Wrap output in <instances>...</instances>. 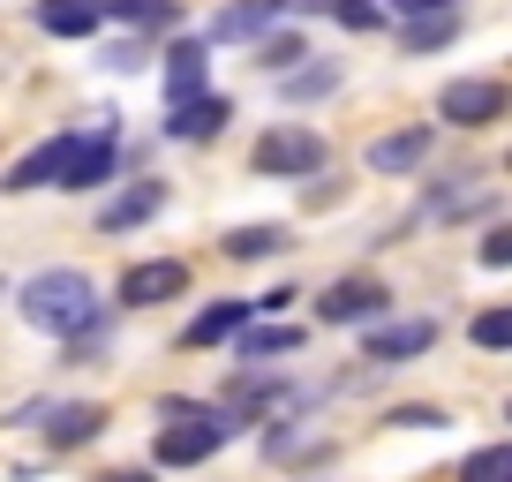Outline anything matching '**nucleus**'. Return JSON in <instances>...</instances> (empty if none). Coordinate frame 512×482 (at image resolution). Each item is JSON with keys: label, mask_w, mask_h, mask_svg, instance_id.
Returning a JSON list of instances; mask_svg holds the SVG:
<instances>
[{"label": "nucleus", "mask_w": 512, "mask_h": 482, "mask_svg": "<svg viewBox=\"0 0 512 482\" xmlns=\"http://www.w3.org/2000/svg\"><path fill=\"white\" fill-rule=\"evenodd\" d=\"M106 23V0H38V31L46 38H91Z\"/></svg>", "instance_id": "nucleus-10"}, {"label": "nucleus", "mask_w": 512, "mask_h": 482, "mask_svg": "<svg viewBox=\"0 0 512 482\" xmlns=\"http://www.w3.org/2000/svg\"><path fill=\"white\" fill-rule=\"evenodd\" d=\"M279 249H294V234H287V226H234V234H226V257H241V264L279 257Z\"/></svg>", "instance_id": "nucleus-17"}, {"label": "nucleus", "mask_w": 512, "mask_h": 482, "mask_svg": "<svg viewBox=\"0 0 512 482\" xmlns=\"http://www.w3.org/2000/svg\"><path fill=\"white\" fill-rule=\"evenodd\" d=\"M384 422H400V430H445V415H437V407H392Z\"/></svg>", "instance_id": "nucleus-28"}, {"label": "nucleus", "mask_w": 512, "mask_h": 482, "mask_svg": "<svg viewBox=\"0 0 512 482\" xmlns=\"http://www.w3.org/2000/svg\"><path fill=\"white\" fill-rule=\"evenodd\" d=\"M181 415H189V422L159 430V445H151V460H159V467H196V460H211V452L241 430L226 407H181Z\"/></svg>", "instance_id": "nucleus-2"}, {"label": "nucleus", "mask_w": 512, "mask_h": 482, "mask_svg": "<svg viewBox=\"0 0 512 482\" xmlns=\"http://www.w3.org/2000/svg\"><path fill=\"white\" fill-rule=\"evenodd\" d=\"M430 159V129H392L369 144V174H415Z\"/></svg>", "instance_id": "nucleus-11"}, {"label": "nucleus", "mask_w": 512, "mask_h": 482, "mask_svg": "<svg viewBox=\"0 0 512 482\" xmlns=\"http://www.w3.org/2000/svg\"><path fill=\"white\" fill-rule=\"evenodd\" d=\"M151 211H166V189H159V181H136L128 196H113V204L98 211V226H106V234H121V226H144Z\"/></svg>", "instance_id": "nucleus-15"}, {"label": "nucleus", "mask_w": 512, "mask_h": 482, "mask_svg": "<svg viewBox=\"0 0 512 482\" xmlns=\"http://www.w3.org/2000/svg\"><path fill=\"white\" fill-rule=\"evenodd\" d=\"M256 61L287 76V68H294V61H309V53H302V38H294V31H264V38H256Z\"/></svg>", "instance_id": "nucleus-23"}, {"label": "nucleus", "mask_w": 512, "mask_h": 482, "mask_svg": "<svg viewBox=\"0 0 512 482\" xmlns=\"http://www.w3.org/2000/svg\"><path fill=\"white\" fill-rule=\"evenodd\" d=\"M460 482H512V445H482L475 460L460 467Z\"/></svg>", "instance_id": "nucleus-22"}, {"label": "nucleus", "mask_w": 512, "mask_h": 482, "mask_svg": "<svg viewBox=\"0 0 512 482\" xmlns=\"http://www.w3.org/2000/svg\"><path fill=\"white\" fill-rule=\"evenodd\" d=\"M189 287V264L159 257V264H128L121 272V309H151V302H174Z\"/></svg>", "instance_id": "nucleus-6"}, {"label": "nucleus", "mask_w": 512, "mask_h": 482, "mask_svg": "<svg viewBox=\"0 0 512 482\" xmlns=\"http://www.w3.org/2000/svg\"><path fill=\"white\" fill-rule=\"evenodd\" d=\"M437 113H445L452 129H490V121H505V83H490V76H460V83H445Z\"/></svg>", "instance_id": "nucleus-4"}, {"label": "nucleus", "mask_w": 512, "mask_h": 482, "mask_svg": "<svg viewBox=\"0 0 512 482\" xmlns=\"http://www.w3.org/2000/svg\"><path fill=\"white\" fill-rule=\"evenodd\" d=\"M106 68H121V76H128V68H144V38H113V46H106Z\"/></svg>", "instance_id": "nucleus-29"}, {"label": "nucleus", "mask_w": 512, "mask_h": 482, "mask_svg": "<svg viewBox=\"0 0 512 482\" xmlns=\"http://www.w3.org/2000/svg\"><path fill=\"white\" fill-rule=\"evenodd\" d=\"M437 347V324L430 317H400V324H377V332L362 339L369 362H415V354Z\"/></svg>", "instance_id": "nucleus-7"}, {"label": "nucleus", "mask_w": 512, "mask_h": 482, "mask_svg": "<svg viewBox=\"0 0 512 482\" xmlns=\"http://www.w3.org/2000/svg\"><path fill=\"white\" fill-rule=\"evenodd\" d=\"M392 309V287H377V279H332V287L317 294V317L324 324H369Z\"/></svg>", "instance_id": "nucleus-5"}, {"label": "nucleus", "mask_w": 512, "mask_h": 482, "mask_svg": "<svg viewBox=\"0 0 512 482\" xmlns=\"http://www.w3.org/2000/svg\"><path fill=\"white\" fill-rule=\"evenodd\" d=\"M490 204H497V189H437L430 196L437 219H475V211H490Z\"/></svg>", "instance_id": "nucleus-21"}, {"label": "nucleus", "mask_w": 512, "mask_h": 482, "mask_svg": "<svg viewBox=\"0 0 512 482\" xmlns=\"http://www.w3.org/2000/svg\"><path fill=\"white\" fill-rule=\"evenodd\" d=\"M106 8H113V16H121L136 38H144V31H151V38H166V31L181 23V8H174V0H106Z\"/></svg>", "instance_id": "nucleus-16"}, {"label": "nucleus", "mask_w": 512, "mask_h": 482, "mask_svg": "<svg viewBox=\"0 0 512 482\" xmlns=\"http://www.w3.org/2000/svg\"><path fill=\"white\" fill-rule=\"evenodd\" d=\"M460 38V16H415V23H400V46L407 53H437V46H452Z\"/></svg>", "instance_id": "nucleus-19"}, {"label": "nucleus", "mask_w": 512, "mask_h": 482, "mask_svg": "<svg viewBox=\"0 0 512 482\" xmlns=\"http://www.w3.org/2000/svg\"><path fill=\"white\" fill-rule=\"evenodd\" d=\"M279 91H287L294 106H309V98L339 91V68H332V61H317V68H287V76H279Z\"/></svg>", "instance_id": "nucleus-20"}, {"label": "nucleus", "mask_w": 512, "mask_h": 482, "mask_svg": "<svg viewBox=\"0 0 512 482\" xmlns=\"http://www.w3.org/2000/svg\"><path fill=\"white\" fill-rule=\"evenodd\" d=\"M106 482H151V475H144V467H113Z\"/></svg>", "instance_id": "nucleus-30"}, {"label": "nucleus", "mask_w": 512, "mask_h": 482, "mask_svg": "<svg viewBox=\"0 0 512 482\" xmlns=\"http://www.w3.org/2000/svg\"><path fill=\"white\" fill-rule=\"evenodd\" d=\"M68 151H76V136H46V144L38 151H23L16 166H8V181H0V189H53V181H61V166H68Z\"/></svg>", "instance_id": "nucleus-9"}, {"label": "nucleus", "mask_w": 512, "mask_h": 482, "mask_svg": "<svg viewBox=\"0 0 512 482\" xmlns=\"http://www.w3.org/2000/svg\"><path fill=\"white\" fill-rule=\"evenodd\" d=\"M482 264H490V272L512 264V226H490V234H482Z\"/></svg>", "instance_id": "nucleus-26"}, {"label": "nucleus", "mask_w": 512, "mask_h": 482, "mask_svg": "<svg viewBox=\"0 0 512 482\" xmlns=\"http://www.w3.org/2000/svg\"><path fill=\"white\" fill-rule=\"evenodd\" d=\"M16 309H23L31 332H53V339L98 332V287H91V272H68V264L31 272V279H23V294H16Z\"/></svg>", "instance_id": "nucleus-1"}, {"label": "nucleus", "mask_w": 512, "mask_h": 482, "mask_svg": "<svg viewBox=\"0 0 512 482\" xmlns=\"http://www.w3.org/2000/svg\"><path fill=\"white\" fill-rule=\"evenodd\" d=\"M317 166H324V136L317 129H264V136H256V174L309 181Z\"/></svg>", "instance_id": "nucleus-3"}, {"label": "nucleus", "mask_w": 512, "mask_h": 482, "mask_svg": "<svg viewBox=\"0 0 512 482\" xmlns=\"http://www.w3.org/2000/svg\"><path fill=\"white\" fill-rule=\"evenodd\" d=\"M38 422H46V445H91V437L98 430H106V407H83V400H68V407H46V415H38Z\"/></svg>", "instance_id": "nucleus-12"}, {"label": "nucleus", "mask_w": 512, "mask_h": 482, "mask_svg": "<svg viewBox=\"0 0 512 482\" xmlns=\"http://www.w3.org/2000/svg\"><path fill=\"white\" fill-rule=\"evenodd\" d=\"M241 362H272V354H294V347H302V332H294V324H256V332H249V324H241Z\"/></svg>", "instance_id": "nucleus-18"}, {"label": "nucleus", "mask_w": 512, "mask_h": 482, "mask_svg": "<svg viewBox=\"0 0 512 482\" xmlns=\"http://www.w3.org/2000/svg\"><path fill=\"white\" fill-rule=\"evenodd\" d=\"M226 121H234V98H226V91H196L189 106H174L166 136H174V144H204V136H219Z\"/></svg>", "instance_id": "nucleus-8"}, {"label": "nucleus", "mask_w": 512, "mask_h": 482, "mask_svg": "<svg viewBox=\"0 0 512 482\" xmlns=\"http://www.w3.org/2000/svg\"><path fill=\"white\" fill-rule=\"evenodd\" d=\"M196 91H204V38H174L166 46V98L189 106Z\"/></svg>", "instance_id": "nucleus-13"}, {"label": "nucleus", "mask_w": 512, "mask_h": 482, "mask_svg": "<svg viewBox=\"0 0 512 482\" xmlns=\"http://www.w3.org/2000/svg\"><path fill=\"white\" fill-rule=\"evenodd\" d=\"M256 309L249 302H211L204 317H189V332H181V347H226V339L241 332V324H249Z\"/></svg>", "instance_id": "nucleus-14"}, {"label": "nucleus", "mask_w": 512, "mask_h": 482, "mask_svg": "<svg viewBox=\"0 0 512 482\" xmlns=\"http://www.w3.org/2000/svg\"><path fill=\"white\" fill-rule=\"evenodd\" d=\"M467 339H475V347H490V354H505V347H512V309H482V317L467 324Z\"/></svg>", "instance_id": "nucleus-24"}, {"label": "nucleus", "mask_w": 512, "mask_h": 482, "mask_svg": "<svg viewBox=\"0 0 512 482\" xmlns=\"http://www.w3.org/2000/svg\"><path fill=\"white\" fill-rule=\"evenodd\" d=\"M415 23V16H452V0H392V8H384V23Z\"/></svg>", "instance_id": "nucleus-27"}, {"label": "nucleus", "mask_w": 512, "mask_h": 482, "mask_svg": "<svg viewBox=\"0 0 512 482\" xmlns=\"http://www.w3.org/2000/svg\"><path fill=\"white\" fill-rule=\"evenodd\" d=\"M324 8H332V16L347 23V31H377V23H384V8H377V0H324Z\"/></svg>", "instance_id": "nucleus-25"}]
</instances>
